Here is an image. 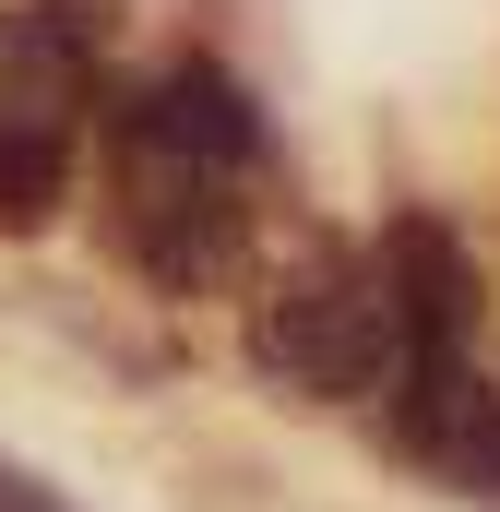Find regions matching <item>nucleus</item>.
<instances>
[{"mask_svg": "<svg viewBox=\"0 0 500 512\" xmlns=\"http://www.w3.org/2000/svg\"><path fill=\"white\" fill-rule=\"evenodd\" d=\"M131 120L155 131V143H179L191 167H215V179H250L262 155H274V120H262V96H250L227 60H203V48H179L155 84H120Z\"/></svg>", "mask_w": 500, "mask_h": 512, "instance_id": "obj_5", "label": "nucleus"}, {"mask_svg": "<svg viewBox=\"0 0 500 512\" xmlns=\"http://www.w3.org/2000/svg\"><path fill=\"white\" fill-rule=\"evenodd\" d=\"M72 203V131H0V239H48Z\"/></svg>", "mask_w": 500, "mask_h": 512, "instance_id": "obj_6", "label": "nucleus"}, {"mask_svg": "<svg viewBox=\"0 0 500 512\" xmlns=\"http://www.w3.org/2000/svg\"><path fill=\"white\" fill-rule=\"evenodd\" d=\"M441 489H465V501L500 512V393L465 405V429H453V453H441Z\"/></svg>", "mask_w": 500, "mask_h": 512, "instance_id": "obj_7", "label": "nucleus"}, {"mask_svg": "<svg viewBox=\"0 0 500 512\" xmlns=\"http://www.w3.org/2000/svg\"><path fill=\"white\" fill-rule=\"evenodd\" d=\"M96 120H108V203H120V251L131 274L155 286V298H215V286H239L250 274V203L239 179H215V167H191L179 143H155V131L131 120V96L108 84L96 96Z\"/></svg>", "mask_w": 500, "mask_h": 512, "instance_id": "obj_1", "label": "nucleus"}, {"mask_svg": "<svg viewBox=\"0 0 500 512\" xmlns=\"http://www.w3.org/2000/svg\"><path fill=\"white\" fill-rule=\"evenodd\" d=\"M405 358L393 334V298H381L370 251H310L298 274H274L250 298V370L274 393H310V405H370Z\"/></svg>", "mask_w": 500, "mask_h": 512, "instance_id": "obj_2", "label": "nucleus"}, {"mask_svg": "<svg viewBox=\"0 0 500 512\" xmlns=\"http://www.w3.org/2000/svg\"><path fill=\"white\" fill-rule=\"evenodd\" d=\"M381 298H393V334H405V358H465L477 346V310H489V274H477V239L453 227V215H429V203H405L393 227H381Z\"/></svg>", "mask_w": 500, "mask_h": 512, "instance_id": "obj_4", "label": "nucleus"}, {"mask_svg": "<svg viewBox=\"0 0 500 512\" xmlns=\"http://www.w3.org/2000/svg\"><path fill=\"white\" fill-rule=\"evenodd\" d=\"M108 12L120 0H12L0 12V131H72L108 96L96 84Z\"/></svg>", "mask_w": 500, "mask_h": 512, "instance_id": "obj_3", "label": "nucleus"}]
</instances>
